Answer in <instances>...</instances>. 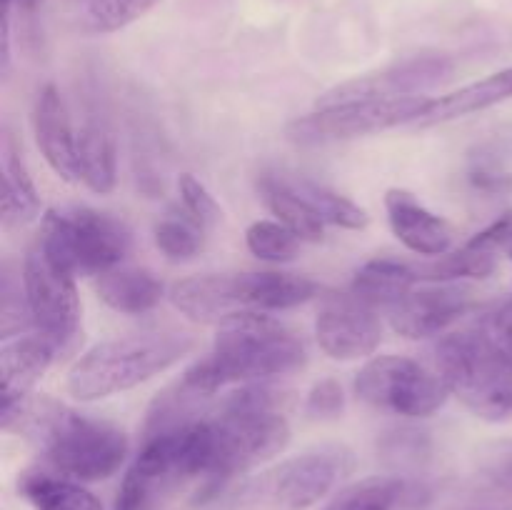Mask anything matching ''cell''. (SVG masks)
I'll list each match as a JSON object with an SVG mask.
<instances>
[{
    "label": "cell",
    "mask_w": 512,
    "mask_h": 510,
    "mask_svg": "<svg viewBox=\"0 0 512 510\" xmlns=\"http://www.w3.org/2000/svg\"><path fill=\"white\" fill-rule=\"evenodd\" d=\"M285 403L288 395L280 390L248 383L205 413L210 458L203 493H215L228 480L265 463L290 443V425L283 415Z\"/></svg>",
    "instance_id": "6da1fadb"
},
{
    "label": "cell",
    "mask_w": 512,
    "mask_h": 510,
    "mask_svg": "<svg viewBox=\"0 0 512 510\" xmlns=\"http://www.w3.org/2000/svg\"><path fill=\"white\" fill-rule=\"evenodd\" d=\"M5 430H18L33 440L43 458L73 480L110 478L128 455L123 428L53 398H30Z\"/></svg>",
    "instance_id": "7a4b0ae2"
},
{
    "label": "cell",
    "mask_w": 512,
    "mask_h": 510,
    "mask_svg": "<svg viewBox=\"0 0 512 510\" xmlns=\"http://www.w3.org/2000/svg\"><path fill=\"white\" fill-rule=\"evenodd\" d=\"M305 360L308 348L295 330L268 315L253 313L220 325L208 358L190 365L180 378L213 398L225 385L295 373Z\"/></svg>",
    "instance_id": "3957f363"
},
{
    "label": "cell",
    "mask_w": 512,
    "mask_h": 510,
    "mask_svg": "<svg viewBox=\"0 0 512 510\" xmlns=\"http://www.w3.org/2000/svg\"><path fill=\"white\" fill-rule=\"evenodd\" d=\"M320 285L295 273H208L183 278L170 288V300L195 323L225 325L240 315L288 310L318 298Z\"/></svg>",
    "instance_id": "277c9868"
},
{
    "label": "cell",
    "mask_w": 512,
    "mask_h": 510,
    "mask_svg": "<svg viewBox=\"0 0 512 510\" xmlns=\"http://www.w3.org/2000/svg\"><path fill=\"white\" fill-rule=\"evenodd\" d=\"M193 350V335L173 328L145 330V333L105 340L75 360L73 368L68 370L65 388L78 400H98L125 393L173 368Z\"/></svg>",
    "instance_id": "5b68a950"
},
{
    "label": "cell",
    "mask_w": 512,
    "mask_h": 510,
    "mask_svg": "<svg viewBox=\"0 0 512 510\" xmlns=\"http://www.w3.org/2000/svg\"><path fill=\"white\" fill-rule=\"evenodd\" d=\"M435 368L450 393L478 418L500 423L512 418V353L485 330H463L440 338Z\"/></svg>",
    "instance_id": "8992f818"
},
{
    "label": "cell",
    "mask_w": 512,
    "mask_h": 510,
    "mask_svg": "<svg viewBox=\"0 0 512 510\" xmlns=\"http://www.w3.org/2000/svg\"><path fill=\"white\" fill-rule=\"evenodd\" d=\"M210 458L205 415L195 423L143 438V450L120 483L115 510H155L190 480H203Z\"/></svg>",
    "instance_id": "52a82bcc"
},
{
    "label": "cell",
    "mask_w": 512,
    "mask_h": 510,
    "mask_svg": "<svg viewBox=\"0 0 512 510\" xmlns=\"http://www.w3.org/2000/svg\"><path fill=\"white\" fill-rule=\"evenodd\" d=\"M38 243L70 275H100L120 268L133 248V233L120 218L95 208L48 210Z\"/></svg>",
    "instance_id": "ba28073f"
},
{
    "label": "cell",
    "mask_w": 512,
    "mask_h": 510,
    "mask_svg": "<svg viewBox=\"0 0 512 510\" xmlns=\"http://www.w3.org/2000/svg\"><path fill=\"white\" fill-rule=\"evenodd\" d=\"M345 445H320L263 470L238 490L233 510H308L353 470Z\"/></svg>",
    "instance_id": "9c48e42d"
},
{
    "label": "cell",
    "mask_w": 512,
    "mask_h": 510,
    "mask_svg": "<svg viewBox=\"0 0 512 510\" xmlns=\"http://www.w3.org/2000/svg\"><path fill=\"white\" fill-rule=\"evenodd\" d=\"M355 393L373 408L400 418H428L448 403V385L438 373L403 355H380L355 378Z\"/></svg>",
    "instance_id": "30bf717a"
},
{
    "label": "cell",
    "mask_w": 512,
    "mask_h": 510,
    "mask_svg": "<svg viewBox=\"0 0 512 510\" xmlns=\"http://www.w3.org/2000/svg\"><path fill=\"white\" fill-rule=\"evenodd\" d=\"M430 103L433 98L410 95V98L353 100V103L325 105V108L295 118L288 125V138L303 145H318L380 133V130L398 128L405 123H418Z\"/></svg>",
    "instance_id": "8fae6325"
},
{
    "label": "cell",
    "mask_w": 512,
    "mask_h": 510,
    "mask_svg": "<svg viewBox=\"0 0 512 510\" xmlns=\"http://www.w3.org/2000/svg\"><path fill=\"white\" fill-rule=\"evenodd\" d=\"M23 290L33 328L58 350H70L80 333V298L75 275L48 258L35 240L23 263Z\"/></svg>",
    "instance_id": "7c38bea8"
},
{
    "label": "cell",
    "mask_w": 512,
    "mask_h": 510,
    "mask_svg": "<svg viewBox=\"0 0 512 510\" xmlns=\"http://www.w3.org/2000/svg\"><path fill=\"white\" fill-rule=\"evenodd\" d=\"M455 73V63L448 55H415V58L400 60L375 73L358 75L335 88L325 90L318 98V108L338 103H353V100H380V98H410L423 95L428 90L440 88L448 83Z\"/></svg>",
    "instance_id": "4fadbf2b"
},
{
    "label": "cell",
    "mask_w": 512,
    "mask_h": 510,
    "mask_svg": "<svg viewBox=\"0 0 512 510\" xmlns=\"http://www.w3.org/2000/svg\"><path fill=\"white\" fill-rule=\"evenodd\" d=\"M315 335L325 355L333 360H358L375 353L383 338V325L373 305L353 293L323 295Z\"/></svg>",
    "instance_id": "5bb4252c"
},
{
    "label": "cell",
    "mask_w": 512,
    "mask_h": 510,
    "mask_svg": "<svg viewBox=\"0 0 512 510\" xmlns=\"http://www.w3.org/2000/svg\"><path fill=\"white\" fill-rule=\"evenodd\" d=\"M475 305L473 290L465 285L433 283L428 288H413L403 300L388 310L390 323L405 338H433L458 323Z\"/></svg>",
    "instance_id": "9a60e30c"
},
{
    "label": "cell",
    "mask_w": 512,
    "mask_h": 510,
    "mask_svg": "<svg viewBox=\"0 0 512 510\" xmlns=\"http://www.w3.org/2000/svg\"><path fill=\"white\" fill-rule=\"evenodd\" d=\"M55 353H58V348L38 330L3 340V348H0V375H3L0 423H3V428L28 403L30 390L50 368Z\"/></svg>",
    "instance_id": "2e32d148"
},
{
    "label": "cell",
    "mask_w": 512,
    "mask_h": 510,
    "mask_svg": "<svg viewBox=\"0 0 512 510\" xmlns=\"http://www.w3.org/2000/svg\"><path fill=\"white\" fill-rule=\"evenodd\" d=\"M33 133L50 170L65 183H80L78 128L70 123L63 95L53 83L38 90L33 105Z\"/></svg>",
    "instance_id": "e0dca14e"
},
{
    "label": "cell",
    "mask_w": 512,
    "mask_h": 510,
    "mask_svg": "<svg viewBox=\"0 0 512 510\" xmlns=\"http://www.w3.org/2000/svg\"><path fill=\"white\" fill-rule=\"evenodd\" d=\"M385 210H388L390 230L408 250L418 255H430V258L450 253L455 238L450 223L425 208L413 193L390 188L385 193Z\"/></svg>",
    "instance_id": "ac0fdd59"
},
{
    "label": "cell",
    "mask_w": 512,
    "mask_h": 510,
    "mask_svg": "<svg viewBox=\"0 0 512 510\" xmlns=\"http://www.w3.org/2000/svg\"><path fill=\"white\" fill-rule=\"evenodd\" d=\"M433 490L408 475H375L340 490L320 510H428Z\"/></svg>",
    "instance_id": "d6986e66"
},
{
    "label": "cell",
    "mask_w": 512,
    "mask_h": 510,
    "mask_svg": "<svg viewBox=\"0 0 512 510\" xmlns=\"http://www.w3.org/2000/svg\"><path fill=\"white\" fill-rule=\"evenodd\" d=\"M0 173H3V193H0V215L5 228L25 225L38 218L40 195L30 178L25 160L20 155V145L15 143L13 133L3 130L0 140Z\"/></svg>",
    "instance_id": "ffe728a7"
},
{
    "label": "cell",
    "mask_w": 512,
    "mask_h": 510,
    "mask_svg": "<svg viewBox=\"0 0 512 510\" xmlns=\"http://www.w3.org/2000/svg\"><path fill=\"white\" fill-rule=\"evenodd\" d=\"M512 98V65L510 68L498 70V73L488 75L483 80L465 85V88L455 90V93L435 98L430 108L425 110L423 118L415 125H438L448 123V120L465 118L478 110H488L493 105L505 103Z\"/></svg>",
    "instance_id": "44dd1931"
},
{
    "label": "cell",
    "mask_w": 512,
    "mask_h": 510,
    "mask_svg": "<svg viewBox=\"0 0 512 510\" xmlns=\"http://www.w3.org/2000/svg\"><path fill=\"white\" fill-rule=\"evenodd\" d=\"M100 300L125 315L150 313L163 300L165 288L155 273L145 268H115L95 280Z\"/></svg>",
    "instance_id": "7402d4cb"
},
{
    "label": "cell",
    "mask_w": 512,
    "mask_h": 510,
    "mask_svg": "<svg viewBox=\"0 0 512 510\" xmlns=\"http://www.w3.org/2000/svg\"><path fill=\"white\" fill-rule=\"evenodd\" d=\"M78 158L80 180L93 193L108 195L118 178V153H115L113 133L103 120L85 118L78 125Z\"/></svg>",
    "instance_id": "603a6c76"
},
{
    "label": "cell",
    "mask_w": 512,
    "mask_h": 510,
    "mask_svg": "<svg viewBox=\"0 0 512 510\" xmlns=\"http://www.w3.org/2000/svg\"><path fill=\"white\" fill-rule=\"evenodd\" d=\"M418 270L408 263L390 258L368 260L363 268L355 273L350 293L358 295L373 308H393L398 300H403L418 283Z\"/></svg>",
    "instance_id": "cb8c5ba5"
},
{
    "label": "cell",
    "mask_w": 512,
    "mask_h": 510,
    "mask_svg": "<svg viewBox=\"0 0 512 510\" xmlns=\"http://www.w3.org/2000/svg\"><path fill=\"white\" fill-rule=\"evenodd\" d=\"M258 190L263 203L268 205L270 213L285 225V228L293 230L300 240H310V243H318L323 240L325 223L308 203L298 195V190L288 183L285 175L275 173H263L258 180Z\"/></svg>",
    "instance_id": "d4e9b609"
},
{
    "label": "cell",
    "mask_w": 512,
    "mask_h": 510,
    "mask_svg": "<svg viewBox=\"0 0 512 510\" xmlns=\"http://www.w3.org/2000/svg\"><path fill=\"white\" fill-rule=\"evenodd\" d=\"M18 490L38 510H103L100 500L75 480L50 473H25Z\"/></svg>",
    "instance_id": "484cf974"
},
{
    "label": "cell",
    "mask_w": 512,
    "mask_h": 510,
    "mask_svg": "<svg viewBox=\"0 0 512 510\" xmlns=\"http://www.w3.org/2000/svg\"><path fill=\"white\" fill-rule=\"evenodd\" d=\"M288 183L323 218L325 225H338V228L345 230H363L370 223L368 213L358 203L340 195L338 190L328 188L325 183L305 178V175H293V178H288Z\"/></svg>",
    "instance_id": "4316f807"
},
{
    "label": "cell",
    "mask_w": 512,
    "mask_h": 510,
    "mask_svg": "<svg viewBox=\"0 0 512 510\" xmlns=\"http://www.w3.org/2000/svg\"><path fill=\"white\" fill-rule=\"evenodd\" d=\"M160 0H73L75 23L93 35L115 33L148 15Z\"/></svg>",
    "instance_id": "83f0119b"
},
{
    "label": "cell",
    "mask_w": 512,
    "mask_h": 510,
    "mask_svg": "<svg viewBox=\"0 0 512 510\" xmlns=\"http://www.w3.org/2000/svg\"><path fill=\"white\" fill-rule=\"evenodd\" d=\"M498 268V253L488 248L468 243L465 248L445 253L435 258L433 263L418 265V278L430 283H453V280H483L490 278Z\"/></svg>",
    "instance_id": "f1b7e54d"
},
{
    "label": "cell",
    "mask_w": 512,
    "mask_h": 510,
    "mask_svg": "<svg viewBox=\"0 0 512 510\" xmlns=\"http://www.w3.org/2000/svg\"><path fill=\"white\" fill-rule=\"evenodd\" d=\"M245 243L250 253L265 263H288L298 255L303 240L293 230L285 228L280 220H255L245 230Z\"/></svg>",
    "instance_id": "f546056e"
},
{
    "label": "cell",
    "mask_w": 512,
    "mask_h": 510,
    "mask_svg": "<svg viewBox=\"0 0 512 510\" xmlns=\"http://www.w3.org/2000/svg\"><path fill=\"white\" fill-rule=\"evenodd\" d=\"M203 230L188 213L165 215L155 223V245L170 260H190L203 248Z\"/></svg>",
    "instance_id": "4dcf8cb0"
},
{
    "label": "cell",
    "mask_w": 512,
    "mask_h": 510,
    "mask_svg": "<svg viewBox=\"0 0 512 510\" xmlns=\"http://www.w3.org/2000/svg\"><path fill=\"white\" fill-rule=\"evenodd\" d=\"M380 455L393 465H420L430 458V438L418 428L388 430L380 440Z\"/></svg>",
    "instance_id": "1f68e13d"
},
{
    "label": "cell",
    "mask_w": 512,
    "mask_h": 510,
    "mask_svg": "<svg viewBox=\"0 0 512 510\" xmlns=\"http://www.w3.org/2000/svg\"><path fill=\"white\" fill-rule=\"evenodd\" d=\"M180 200L185 205V213L200 225V228H213L215 223H220L223 218V210L215 203V198L210 195V190L195 178L193 173H183L178 180Z\"/></svg>",
    "instance_id": "d6a6232c"
},
{
    "label": "cell",
    "mask_w": 512,
    "mask_h": 510,
    "mask_svg": "<svg viewBox=\"0 0 512 510\" xmlns=\"http://www.w3.org/2000/svg\"><path fill=\"white\" fill-rule=\"evenodd\" d=\"M345 393L343 385L335 378H323L310 388L308 400H305V413L313 420H333L343 415Z\"/></svg>",
    "instance_id": "836d02e7"
},
{
    "label": "cell",
    "mask_w": 512,
    "mask_h": 510,
    "mask_svg": "<svg viewBox=\"0 0 512 510\" xmlns=\"http://www.w3.org/2000/svg\"><path fill=\"white\" fill-rule=\"evenodd\" d=\"M480 475L493 488L512 495V440H500L480 455Z\"/></svg>",
    "instance_id": "e575fe53"
},
{
    "label": "cell",
    "mask_w": 512,
    "mask_h": 510,
    "mask_svg": "<svg viewBox=\"0 0 512 510\" xmlns=\"http://www.w3.org/2000/svg\"><path fill=\"white\" fill-rule=\"evenodd\" d=\"M468 180L478 193H488V195H503L512 188V175L505 173L495 160L483 158H473V165L468 170Z\"/></svg>",
    "instance_id": "d590c367"
},
{
    "label": "cell",
    "mask_w": 512,
    "mask_h": 510,
    "mask_svg": "<svg viewBox=\"0 0 512 510\" xmlns=\"http://www.w3.org/2000/svg\"><path fill=\"white\" fill-rule=\"evenodd\" d=\"M485 333L512 353V300L500 305L495 313H490V318L485 320Z\"/></svg>",
    "instance_id": "8d00e7d4"
},
{
    "label": "cell",
    "mask_w": 512,
    "mask_h": 510,
    "mask_svg": "<svg viewBox=\"0 0 512 510\" xmlns=\"http://www.w3.org/2000/svg\"><path fill=\"white\" fill-rule=\"evenodd\" d=\"M15 5H18L28 18H33V15L40 10V5H43V0H15Z\"/></svg>",
    "instance_id": "74e56055"
},
{
    "label": "cell",
    "mask_w": 512,
    "mask_h": 510,
    "mask_svg": "<svg viewBox=\"0 0 512 510\" xmlns=\"http://www.w3.org/2000/svg\"><path fill=\"white\" fill-rule=\"evenodd\" d=\"M508 253H510V258H512V245H510V248H508Z\"/></svg>",
    "instance_id": "f35d334b"
}]
</instances>
